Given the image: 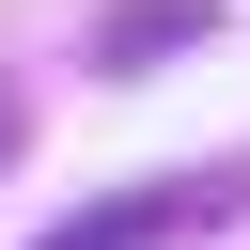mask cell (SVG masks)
Instances as JSON below:
<instances>
[{"mask_svg": "<svg viewBox=\"0 0 250 250\" xmlns=\"http://www.w3.org/2000/svg\"><path fill=\"white\" fill-rule=\"evenodd\" d=\"M250 188L234 172H172V188H109V203H78V219H47L31 250H188V234H219Z\"/></svg>", "mask_w": 250, "mask_h": 250, "instance_id": "cell-1", "label": "cell"}, {"mask_svg": "<svg viewBox=\"0 0 250 250\" xmlns=\"http://www.w3.org/2000/svg\"><path fill=\"white\" fill-rule=\"evenodd\" d=\"M172 31H203V0H125V16L94 31V62L125 78V62H141V47H172Z\"/></svg>", "mask_w": 250, "mask_h": 250, "instance_id": "cell-2", "label": "cell"}]
</instances>
